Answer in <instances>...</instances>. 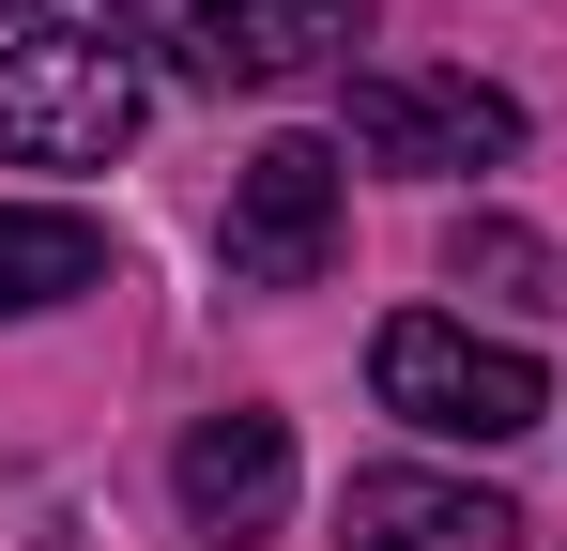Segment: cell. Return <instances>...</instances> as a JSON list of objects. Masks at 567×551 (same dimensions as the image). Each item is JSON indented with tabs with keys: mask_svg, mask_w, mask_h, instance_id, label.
<instances>
[{
	"mask_svg": "<svg viewBox=\"0 0 567 551\" xmlns=\"http://www.w3.org/2000/svg\"><path fill=\"white\" fill-rule=\"evenodd\" d=\"M138 138V62L93 31H31L0 46V169H107Z\"/></svg>",
	"mask_w": 567,
	"mask_h": 551,
	"instance_id": "1",
	"label": "cell"
},
{
	"mask_svg": "<svg viewBox=\"0 0 567 551\" xmlns=\"http://www.w3.org/2000/svg\"><path fill=\"white\" fill-rule=\"evenodd\" d=\"M369 383H383V414H414V429H445V445H522L553 398H537V367L506 353V337H461V322H383V353H369Z\"/></svg>",
	"mask_w": 567,
	"mask_h": 551,
	"instance_id": "2",
	"label": "cell"
},
{
	"mask_svg": "<svg viewBox=\"0 0 567 551\" xmlns=\"http://www.w3.org/2000/svg\"><path fill=\"white\" fill-rule=\"evenodd\" d=\"M353 154L369 169H506L522 154V107L491 77H430V62H383V77H353Z\"/></svg>",
	"mask_w": 567,
	"mask_h": 551,
	"instance_id": "3",
	"label": "cell"
},
{
	"mask_svg": "<svg viewBox=\"0 0 567 551\" xmlns=\"http://www.w3.org/2000/svg\"><path fill=\"white\" fill-rule=\"evenodd\" d=\"M338 261V138H261L230 169V276L246 291H307Z\"/></svg>",
	"mask_w": 567,
	"mask_h": 551,
	"instance_id": "4",
	"label": "cell"
},
{
	"mask_svg": "<svg viewBox=\"0 0 567 551\" xmlns=\"http://www.w3.org/2000/svg\"><path fill=\"white\" fill-rule=\"evenodd\" d=\"M353 31H369V0H185L154 46H169L199 92H261V77H307V62L353 46Z\"/></svg>",
	"mask_w": 567,
	"mask_h": 551,
	"instance_id": "5",
	"label": "cell"
},
{
	"mask_svg": "<svg viewBox=\"0 0 567 551\" xmlns=\"http://www.w3.org/2000/svg\"><path fill=\"white\" fill-rule=\"evenodd\" d=\"M169 490H185L199 537H277V506H291V429L261 414V398H230V414H199V429H185Z\"/></svg>",
	"mask_w": 567,
	"mask_h": 551,
	"instance_id": "6",
	"label": "cell"
},
{
	"mask_svg": "<svg viewBox=\"0 0 567 551\" xmlns=\"http://www.w3.org/2000/svg\"><path fill=\"white\" fill-rule=\"evenodd\" d=\"M338 537L353 551H522V521L491 490H461V475H353Z\"/></svg>",
	"mask_w": 567,
	"mask_h": 551,
	"instance_id": "7",
	"label": "cell"
},
{
	"mask_svg": "<svg viewBox=\"0 0 567 551\" xmlns=\"http://www.w3.org/2000/svg\"><path fill=\"white\" fill-rule=\"evenodd\" d=\"M93 276H107V230L78 199H0V322H31V306L93 291Z\"/></svg>",
	"mask_w": 567,
	"mask_h": 551,
	"instance_id": "8",
	"label": "cell"
},
{
	"mask_svg": "<svg viewBox=\"0 0 567 551\" xmlns=\"http://www.w3.org/2000/svg\"><path fill=\"white\" fill-rule=\"evenodd\" d=\"M445 276L491 291V306H567V261L522 230V215H461V230H445Z\"/></svg>",
	"mask_w": 567,
	"mask_h": 551,
	"instance_id": "9",
	"label": "cell"
},
{
	"mask_svg": "<svg viewBox=\"0 0 567 551\" xmlns=\"http://www.w3.org/2000/svg\"><path fill=\"white\" fill-rule=\"evenodd\" d=\"M0 15H47V0H0Z\"/></svg>",
	"mask_w": 567,
	"mask_h": 551,
	"instance_id": "10",
	"label": "cell"
}]
</instances>
